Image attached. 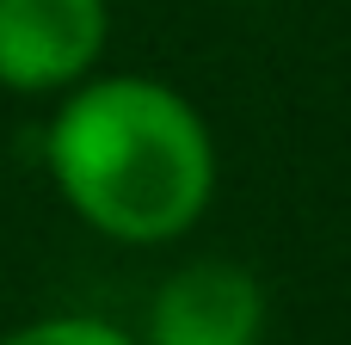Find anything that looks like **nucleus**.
<instances>
[{
	"instance_id": "obj_2",
	"label": "nucleus",
	"mask_w": 351,
	"mask_h": 345,
	"mask_svg": "<svg viewBox=\"0 0 351 345\" xmlns=\"http://www.w3.org/2000/svg\"><path fill=\"white\" fill-rule=\"evenodd\" d=\"M111 37L105 0H0V86L62 93L80 86Z\"/></svg>"
},
{
	"instance_id": "obj_3",
	"label": "nucleus",
	"mask_w": 351,
	"mask_h": 345,
	"mask_svg": "<svg viewBox=\"0 0 351 345\" xmlns=\"http://www.w3.org/2000/svg\"><path fill=\"white\" fill-rule=\"evenodd\" d=\"M265 290L234 259L179 265L148 302V345H259Z\"/></svg>"
},
{
	"instance_id": "obj_4",
	"label": "nucleus",
	"mask_w": 351,
	"mask_h": 345,
	"mask_svg": "<svg viewBox=\"0 0 351 345\" xmlns=\"http://www.w3.org/2000/svg\"><path fill=\"white\" fill-rule=\"evenodd\" d=\"M0 345H136V340L111 321H93V315H49V321H31V327L6 333Z\"/></svg>"
},
{
	"instance_id": "obj_1",
	"label": "nucleus",
	"mask_w": 351,
	"mask_h": 345,
	"mask_svg": "<svg viewBox=\"0 0 351 345\" xmlns=\"http://www.w3.org/2000/svg\"><path fill=\"white\" fill-rule=\"evenodd\" d=\"M43 160L68 210L130 247L179 241L216 191V148L197 105L148 74L80 80L49 117Z\"/></svg>"
}]
</instances>
